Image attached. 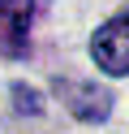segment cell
<instances>
[{
  "label": "cell",
  "instance_id": "cell-4",
  "mask_svg": "<svg viewBox=\"0 0 129 134\" xmlns=\"http://www.w3.org/2000/svg\"><path fill=\"white\" fill-rule=\"evenodd\" d=\"M13 104H17V113H30V117H39V113H43L39 91L26 87V82H13Z\"/></svg>",
  "mask_w": 129,
  "mask_h": 134
},
{
  "label": "cell",
  "instance_id": "cell-2",
  "mask_svg": "<svg viewBox=\"0 0 129 134\" xmlns=\"http://www.w3.org/2000/svg\"><path fill=\"white\" fill-rule=\"evenodd\" d=\"M90 56H95V65H99L103 74H112V78H125L129 74V9L116 13V18H108L90 35Z\"/></svg>",
  "mask_w": 129,
  "mask_h": 134
},
{
  "label": "cell",
  "instance_id": "cell-1",
  "mask_svg": "<svg viewBox=\"0 0 129 134\" xmlns=\"http://www.w3.org/2000/svg\"><path fill=\"white\" fill-rule=\"evenodd\" d=\"M52 91L56 99L77 117V121H108L112 113V91L108 87H95L90 78H52Z\"/></svg>",
  "mask_w": 129,
  "mask_h": 134
},
{
  "label": "cell",
  "instance_id": "cell-3",
  "mask_svg": "<svg viewBox=\"0 0 129 134\" xmlns=\"http://www.w3.org/2000/svg\"><path fill=\"white\" fill-rule=\"evenodd\" d=\"M30 18L34 0H0V52L9 61L30 52Z\"/></svg>",
  "mask_w": 129,
  "mask_h": 134
}]
</instances>
